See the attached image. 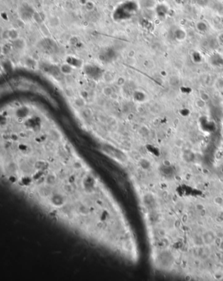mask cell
<instances>
[{
    "label": "cell",
    "mask_w": 223,
    "mask_h": 281,
    "mask_svg": "<svg viewBox=\"0 0 223 281\" xmlns=\"http://www.w3.org/2000/svg\"><path fill=\"white\" fill-rule=\"evenodd\" d=\"M137 10V4L133 1H128L120 5L113 13V18L116 21H122L132 17Z\"/></svg>",
    "instance_id": "cell-1"
},
{
    "label": "cell",
    "mask_w": 223,
    "mask_h": 281,
    "mask_svg": "<svg viewBox=\"0 0 223 281\" xmlns=\"http://www.w3.org/2000/svg\"><path fill=\"white\" fill-rule=\"evenodd\" d=\"M202 239L203 245L206 247H210L213 245L217 240V236L213 231L211 230L205 231L202 235Z\"/></svg>",
    "instance_id": "cell-2"
},
{
    "label": "cell",
    "mask_w": 223,
    "mask_h": 281,
    "mask_svg": "<svg viewBox=\"0 0 223 281\" xmlns=\"http://www.w3.org/2000/svg\"><path fill=\"white\" fill-rule=\"evenodd\" d=\"M103 149L104 151L107 152V153L111 157H113L121 161H124L126 160V155L117 149L109 146H104Z\"/></svg>",
    "instance_id": "cell-3"
},
{
    "label": "cell",
    "mask_w": 223,
    "mask_h": 281,
    "mask_svg": "<svg viewBox=\"0 0 223 281\" xmlns=\"http://www.w3.org/2000/svg\"><path fill=\"white\" fill-rule=\"evenodd\" d=\"M116 57L115 52L111 48H106L99 53V59L104 62H109L112 61Z\"/></svg>",
    "instance_id": "cell-4"
},
{
    "label": "cell",
    "mask_w": 223,
    "mask_h": 281,
    "mask_svg": "<svg viewBox=\"0 0 223 281\" xmlns=\"http://www.w3.org/2000/svg\"><path fill=\"white\" fill-rule=\"evenodd\" d=\"M20 15L22 19L27 20L34 16V11L29 5H22L20 9Z\"/></svg>",
    "instance_id": "cell-5"
},
{
    "label": "cell",
    "mask_w": 223,
    "mask_h": 281,
    "mask_svg": "<svg viewBox=\"0 0 223 281\" xmlns=\"http://www.w3.org/2000/svg\"><path fill=\"white\" fill-rule=\"evenodd\" d=\"M85 73L92 78H100L102 75V70L101 68L94 65H87L85 67Z\"/></svg>",
    "instance_id": "cell-6"
},
{
    "label": "cell",
    "mask_w": 223,
    "mask_h": 281,
    "mask_svg": "<svg viewBox=\"0 0 223 281\" xmlns=\"http://www.w3.org/2000/svg\"><path fill=\"white\" fill-rule=\"evenodd\" d=\"M156 13L160 17H165L168 13V9L166 5L164 4L158 5L156 8Z\"/></svg>",
    "instance_id": "cell-7"
},
{
    "label": "cell",
    "mask_w": 223,
    "mask_h": 281,
    "mask_svg": "<svg viewBox=\"0 0 223 281\" xmlns=\"http://www.w3.org/2000/svg\"><path fill=\"white\" fill-rule=\"evenodd\" d=\"M60 72L63 74L69 75L73 72L74 67L71 66L69 65V64L65 63L61 66L60 68Z\"/></svg>",
    "instance_id": "cell-8"
},
{
    "label": "cell",
    "mask_w": 223,
    "mask_h": 281,
    "mask_svg": "<svg viewBox=\"0 0 223 281\" xmlns=\"http://www.w3.org/2000/svg\"><path fill=\"white\" fill-rule=\"evenodd\" d=\"M66 60H67L66 63L69 64V65H71V66H73V67H77V68L81 67V65H82V62L81 61V60L79 59L74 58V57H69L67 58Z\"/></svg>",
    "instance_id": "cell-9"
},
{
    "label": "cell",
    "mask_w": 223,
    "mask_h": 281,
    "mask_svg": "<svg viewBox=\"0 0 223 281\" xmlns=\"http://www.w3.org/2000/svg\"><path fill=\"white\" fill-rule=\"evenodd\" d=\"M211 64H213L216 66H221L223 65V58L221 57L219 54H215L211 58Z\"/></svg>",
    "instance_id": "cell-10"
},
{
    "label": "cell",
    "mask_w": 223,
    "mask_h": 281,
    "mask_svg": "<svg viewBox=\"0 0 223 281\" xmlns=\"http://www.w3.org/2000/svg\"><path fill=\"white\" fill-rule=\"evenodd\" d=\"M52 202L56 206H60L64 203V197L62 195L56 194L52 197Z\"/></svg>",
    "instance_id": "cell-11"
},
{
    "label": "cell",
    "mask_w": 223,
    "mask_h": 281,
    "mask_svg": "<svg viewBox=\"0 0 223 281\" xmlns=\"http://www.w3.org/2000/svg\"><path fill=\"white\" fill-rule=\"evenodd\" d=\"M175 37L178 40H183L186 37V33L181 29H178L175 32Z\"/></svg>",
    "instance_id": "cell-12"
},
{
    "label": "cell",
    "mask_w": 223,
    "mask_h": 281,
    "mask_svg": "<svg viewBox=\"0 0 223 281\" xmlns=\"http://www.w3.org/2000/svg\"><path fill=\"white\" fill-rule=\"evenodd\" d=\"M13 46L15 47V49H24L25 47V43L24 41H22V40H19L16 39L13 41Z\"/></svg>",
    "instance_id": "cell-13"
},
{
    "label": "cell",
    "mask_w": 223,
    "mask_h": 281,
    "mask_svg": "<svg viewBox=\"0 0 223 281\" xmlns=\"http://www.w3.org/2000/svg\"><path fill=\"white\" fill-rule=\"evenodd\" d=\"M196 28L198 31L202 32H205L206 30H208V25L206 24L204 22L200 21V22H199V23H197Z\"/></svg>",
    "instance_id": "cell-14"
},
{
    "label": "cell",
    "mask_w": 223,
    "mask_h": 281,
    "mask_svg": "<svg viewBox=\"0 0 223 281\" xmlns=\"http://www.w3.org/2000/svg\"><path fill=\"white\" fill-rule=\"evenodd\" d=\"M7 36L10 39L14 41L16 39H18V33L15 30H11L9 32H7Z\"/></svg>",
    "instance_id": "cell-15"
},
{
    "label": "cell",
    "mask_w": 223,
    "mask_h": 281,
    "mask_svg": "<svg viewBox=\"0 0 223 281\" xmlns=\"http://www.w3.org/2000/svg\"><path fill=\"white\" fill-rule=\"evenodd\" d=\"M56 181H57V180H56V177L54 176V175L50 174L47 176L46 181L48 185H54L56 183Z\"/></svg>",
    "instance_id": "cell-16"
},
{
    "label": "cell",
    "mask_w": 223,
    "mask_h": 281,
    "mask_svg": "<svg viewBox=\"0 0 223 281\" xmlns=\"http://www.w3.org/2000/svg\"><path fill=\"white\" fill-rule=\"evenodd\" d=\"M78 210H79V212L81 214L83 215H87L89 213V208L86 205H80Z\"/></svg>",
    "instance_id": "cell-17"
},
{
    "label": "cell",
    "mask_w": 223,
    "mask_h": 281,
    "mask_svg": "<svg viewBox=\"0 0 223 281\" xmlns=\"http://www.w3.org/2000/svg\"><path fill=\"white\" fill-rule=\"evenodd\" d=\"M214 203L217 206H222L223 205V197L221 195L216 196L213 199Z\"/></svg>",
    "instance_id": "cell-18"
},
{
    "label": "cell",
    "mask_w": 223,
    "mask_h": 281,
    "mask_svg": "<svg viewBox=\"0 0 223 281\" xmlns=\"http://www.w3.org/2000/svg\"><path fill=\"white\" fill-rule=\"evenodd\" d=\"M140 164H141V167L143 169L149 168L150 165V163L148 161V160H147V159H143L140 161Z\"/></svg>",
    "instance_id": "cell-19"
},
{
    "label": "cell",
    "mask_w": 223,
    "mask_h": 281,
    "mask_svg": "<svg viewBox=\"0 0 223 281\" xmlns=\"http://www.w3.org/2000/svg\"><path fill=\"white\" fill-rule=\"evenodd\" d=\"M103 92L104 95L105 96H111V95H112V94L114 92L112 90V89H111V87H105L103 90Z\"/></svg>",
    "instance_id": "cell-20"
},
{
    "label": "cell",
    "mask_w": 223,
    "mask_h": 281,
    "mask_svg": "<svg viewBox=\"0 0 223 281\" xmlns=\"http://www.w3.org/2000/svg\"><path fill=\"white\" fill-rule=\"evenodd\" d=\"M215 87L219 90L223 89V78L217 79V81L215 82Z\"/></svg>",
    "instance_id": "cell-21"
},
{
    "label": "cell",
    "mask_w": 223,
    "mask_h": 281,
    "mask_svg": "<svg viewBox=\"0 0 223 281\" xmlns=\"http://www.w3.org/2000/svg\"><path fill=\"white\" fill-rule=\"evenodd\" d=\"M64 189L67 193H68V194H71V193H73L74 191V187L71 184H66L64 185Z\"/></svg>",
    "instance_id": "cell-22"
},
{
    "label": "cell",
    "mask_w": 223,
    "mask_h": 281,
    "mask_svg": "<svg viewBox=\"0 0 223 281\" xmlns=\"http://www.w3.org/2000/svg\"><path fill=\"white\" fill-rule=\"evenodd\" d=\"M192 58H193V60H194L195 62H200V61H201L202 60V57H201V55H200L199 54V53H194L192 55Z\"/></svg>",
    "instance_id": "cell-23"
},
{
    "label": "cell",
    "mask_w": 223,
    "mask_h": 281,
    "mask_svg": "<svg viewBox=\"0 0 223 281\" xmlns=\"http://www.w3.org/2000/svg\"><path fill=\"white\" fill-rule=\"evenodd\" d=\"M195 208H196V210L198 211V212H201L203 210H204L205 206L202 203H197L196 205H195Z\"/></svg>",
    "instance_id": "cell-24"
},
{
    "label": "cell",
    "mask_w": 223,
    "mask_h": 281,
    "mask_svg": "<svg viewBox=\"0 0 223 281\" xmlns=\"http://www.w3.org/2000/svg\"><path fill=\"white\" fill-rule=\"evenodd\" d=\"M51 191L48 189V188H46V187H44V188H43L40 190V194L43 195H48L51 194Z\"/></svg>",
    "instance_id": "cell-25"
},
{
    "label": "cell",
    "mask_w": 223,
    "mask_h": 281,
    "mask_svg": "<svg viewBox=\"0 0 223 281\" xmlns=\"http://www.w3.org/2000/svg\"><path fill=\"white\" fill-rule=\"evenodd\" d=\"M82 100L81 98H79V99H77V100H75V104L77 106H79V107H81L82 106H84V104H85V102H81V101H82Z\"/></svg>",
    "instance_id": "cell-26"
},
{
    "label": "cell",
    "mask_w": 223,
    "mask_h": 281,
    "mask_svg": "<svg viewBox=\"0 0 223 281\" xmlns=\"http://www.w3.org/2000/svg\"><path fill=\"white\" fill-rule=\"evenodd\" d=\"M163 164H164V166L166 167H171V162L169 160H167V159H166V160L164 161Z\"/></svg>",
    "instance_id": "cell-27"
},
{
    "label": "cell",
    "mask_w": 223,
    "mask_h": 281,
    "mask_svg": "<svg viewBox=\"0 0 223 281\" xmlns=\"http://www.w3.org/2000/svg\"><path fill=\"white\" fill-rule=\"evenodd\" d=\"M218 247H219V249L221 251L223 252V241H221L219 242V243L218 245Z\"/></svg>",
    "instance_id": "cell-28"
},
{
    "label": "cell",
    "mask_w": 223,
    "mask_h": 281,
    "mask_svg": "<svg viewBox=\"0 0 223 281\" xmlns=\"http://www.w3.org/2000/svg\"><path fill=\"white\" fill-rule=\"evenodd\" d=\"M219 42H220L221 44H222V45H223V34H221V35L219 36Z\"/></svg>",
    "instance_id": "cell-29"
}]
</instances>
